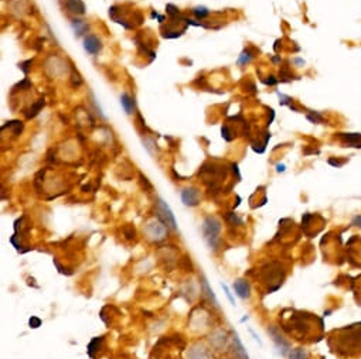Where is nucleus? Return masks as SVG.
I'll return each mask as SVG.
<instances>
[{"label": "nucleus", "instance_id": "1", "mask_svg": "<svg viewBox=\"0 0 361 359\" xmlns=\"http://www.w3.org/2000/svg\"><path fill=\"white\" fill-rule=\"evenodd\" d=\"M327 344L341 358L361 357V322L333 330L327 337Z\"/></svg>", "mask_w": 361, "mask_h": 359}, {"label": "nucleus", "instance_id": "2", "mask_svg": "<svg viewBox=\"0 0 361 359\" xmlns=\"http://www.w3.org/2000/svg\"><path fill=\"white\" fill-rule=\"evenodd\" d=\"M282 330L288 335H293L299 341H306L310 337H316L317 331H324L323 319L317 318L315 314H310L306 311H296L292 310L289 317H285L282 322ZM319 339H323L320 337H316Z\"/></svg>", "mask_w": 361, "mask_h": 359}, {"label": "nucleus", "instance_id": "3", "mask_svg": "<svg viewBox=\"0 0 361 359\" xmlns=\"http://www.w3.org/2000/svg\"><path fill=\"white\" fill-rule=\"evenodd\" d=\"M221 229H223V224L217 216L208 215L204 218L203 225H201L203 238L207 242V245L211 248V251H214V252L220 249V245H221V239H220Z\"/></svg>", "mask_w": 361, "mask_h": 359}, {"label": "nucleus", "instance_id": "4", "mask_svg": "<svg viewBox=\"0 0 361 359\" xmlns=\"http://www.w3.org/2000/svg\"><path fill=\"white\" fill-rule=\"evenodd\" d=\"M259 277L262 280V283H265L268 284V289H267V293L268 294H271V293L275 292V289H273V283H275V286L279 289L282 286V283H283V280H285V270H283V267H282L281 263H278V262H271V263H268L265 266L261 267V270H259Z\"/></svg>", "mask_w": 361, "mask_h": 359}, {"label": "nucleus", "instance_id": "5", "mask_svg": "<svg viewBox=\"0 0 361 359\" xmlns=\"http://www.w3.org/2000/svg\"><path fill=\"white\" fill-rule=\"evenodd\" d=\"M167 231H169V226L166 225L164 222H161L159 218L149 221L146 226L143 228L145 236L150 242H155V243H159L161 240L166 239L167 238Z\"/></svg>", "mask_w": 361, "mask_h": 359}, {"label": "nucleus", "instance_id": "6", "mask_svg": "<svg viewBox=\"0 0 361 359\" xmlns=\"http://www.w3.org/2000/svg\"><path fill=\"white\" fill-rule=\"evenodd\" d=\"M155 212H156V218H159L161 222H164L172 231H177V222H176L173 211H172V208L164 201L161 200V198L156 200Z\"/></svg>", "mask_w": 361, "mask_h": 359}, {"label": "nucleus", "instance_id": "7", "mask_svg": "<svg viewBox=\"0 0 361 359\" xmlns=\"http://www.w3.org/2000/svg\"><path fill=\"white\" fill-rule=\"evenodd\" d=\"M180 197H181V202L186 207H191L193 208V207L200 205L201 191L197 187H186V188L181 190Z\"/></svg>", "mask_w": 361, "mask_h": 359}, {"label": "nucleus", "instance_id": "8", "mask_svg": "<svg viewBox=\"0 0 361 359\" xmlns=\"http://www.w3.org/2000/svg\"><path fill=\"white\" fill-rule=\"evenodd\" d=\"M187 359H214V354L210 346L203 342H194L188 348Z\"/></svg>", "mask_w": 361, "mask_h": 359}, {"label": "nucleus", "instance_id": "9", "mask_svg": "<svg viewBox=\"0 0 361 359\" xmlns=\"http://www.w3.org/2000/svg\"><path fill=\"white\" fill-rule=\"evenodd\" d=\"M268 334L272 337L275 345H276V348L281 351L282 355H286V352H289L291 344H289V342H288V341L281 335V328L276 327V325H271V327L268 328Z\"/></svg>", "mask_w": 361, "mask_h": 359}, {"label": "nucleus", "instance_id": "10", "mask_svg": "<svg viewBox=\"0 0 361 359\" xmlns=\"http://www.w3.org/2000/svg\"><path fill=\"white\" fill-rule=\"evenodd\" d=\"M228 341H229V337L223 330H215L214 333L208 337L210 345L213 346L214 349H217V351H223L228 345Z\"/></svg>", "mask_w": 361, "mask_h": 359}, {"label": "nucleus", "instance_id": "11", "mask_svg": "<svg viewBox=\"0 0 361 359\" xmlns=\"http://www.w3.org/2000/svg\"><path fill=\"white\" fill-rule=\"evenodd\" d=\"M232 289L241 300H249L251 298V284L248 280L237 279L232 283Z\"/></svg>", "mask_w": 361, "mask_h": 359}, {"label": "nucleus", "instance_id": "12", "mask_svg": "<svg viewBox=\"0 0 361 359\" xmlns=\"http://www.w3.org/2000/svg\"><path fill=\"white\" fill-rule=\"evenodd\" d=\"M84 50L90 55H96L102 50V42L95 34H88L84 39Z\"/></svg>", "mask_w": 361, "mask_h": 359}, {"label": "nucleus", "instance_id": "13", "mask_svg": "<svg viewBox=\"0 0 361 359\" xmlns=\"http://www.w3.org/2000/svg\"><path fill=\"white\" fill-rule=\"evenodd\" d=\"M338 139L341 140L343 147L361 148V133H338Z\"/></svg>", "mask_w": 361, "mask_h": 359}, {"label": "nucleus", "instance_id": "14", "mask_svg": "<svg viewBox=\"0 0 361 359\" xmlns=\"http://www.w3.org/2000/svg\"><path fill=\"white\" fill-rule=\"evenodd\" d=\"M200 280H201V293L204 294V297L210 301L211 306L215 307V308H220V303H218L214 292L211 290V287H210V284H208V280L205 279V276H201Z\"/></svg>", "mask_w": 361, "mask_h": 359}, {"label": "nucleus", "instance_id": "15", "mask_svg": "<svg viewBox=\"0 0 361 359\" xmlns=\"http://www.w3.org/2000/svg\"><path fill=\"white\" fill-rule=\"evenodd\" d=\"M232 354L235 359H249L245 346L242 345L240 337L237 333H232Z\"/></svg>", "mask_w": 361, "mask_h": 359}, {"label": "nucleus", "instance_id": "16", "mask_svg": "<svg viewBox=\"0 0 361 359\" xmlns=\"http://www.w3.org/2000/svg\"><path fill=\"white\" fill-rule=\"evenodd\" d=\"M64 4L68 12L75 16H84L87 12L85 3L82 0H64Z\"/></svg>", "mask_w": 361, "mask_h": 359}, {"label": "nucleus", "instance_id": "17", "mask_svg": "<svg viewBox=\"0 0 361 359\" xmlns=\"http://www.w3.org/2000/svg\"><path fill=\"white\" fill-rule=\"evenodd\" d=\"M105 342V337H95L91 339V342L87 346V354L91 359L96 358V352H99V349L102 348Z\"/></svg>", "mask_w": 361, "mask_h": 359}, {"label": "nucleus", "instance_id": "18", "mask_svg": "<svg viewBox=\"0 0 361 359\" xmlns=\"http://www.w3.org/2000/svg\"><path fill=\"white\" fill-rule=\"evenodd\" d=\"M120 105L123 107L125 113L126 115H132L136 109V104H135V99L129 95V93H122L120 95Z\"/></svg>", "mask_w": 361, "mask_h": 359}, {"label": "nucleus", "instance_id": "19", "mask_svg": "<svg viewBox=\"0 0 361 359\" xmlns=\"http://www.w3.org/2000/svg\"><path fill=\"white\" fill-rule=\"evenodd\" d=\"M71 26H72V28H74V31H75V36H77V37H80V36H82V34H85V33L88 31V28H90V26H88L84 20H72Z\"/></svg>", "mask_w": 361, "mask_h": 359}, {"label": "nucleus", "instance_id": "20", "mask_svg": "<svg viewBox=\"0 0 361 359\" xmlns=\"http://www.w3.org/2000/svg\"><path fill=\"white\" fill-rule=\"evenodd\" d=\"M191 12H193L194 17H196L197 20H205V19L210 16V13H211L205 6H197V7H194Z\"/></svg>", "mask_w": 361, "mask_h": 359}, {"label": "nucleus", "instance_id": "21", "mask_svg": "<svg viewBox=\"0 0 361 359\" xmlns=\"http://www.w3.org/2000/svg\"><path fill=\"white\" fill-rule=\"evenodd\" d=\"M45 105V101L44 99H39L33 106L30 107V110H28V113H27V118L28 119H31V118H34V116H37L39 113H40V110L44 107Z\"/></svg>", "mask_w": 361, "mask_h": 359}, {"label": "nucleus", "instance_id": "22", "mask_svg": "<svg viewBox=\"0 0 361 359\" xmlns=\"http://www.w3.org/2000/svg\"><path fill=\"white\" fill-rule=\"evenodd\" d=\"M289 359H309V354L303 348H294L289 351Z\"/></svg>", "mask_w": 361, "mask_h": 359}, {"label": "nucleus", "instance_id": "23", "mask_svg": "<svg viewBox=\"0 0 361 359\" xmlns=\"http://www.w3.org/2000/svg\"><path fill=\"white\" fill-rule=\"evenodd\" d=\"M252 58H254V55H252V53H251L249 50H244V51L240 54L237 63H238L240 65H247V64H249V63L252 61Z\"/></svg>", "mask_w": 361, "mask_h": 359}, {"label": "nucleus", "instance_id": "24", "mask_svg": "<svg viewBox=\"0 0 361 359\" xmlns=\"http://www.w3.org/2000/svg\"><path fill=\"white\" fill-rule=\"evenodd\" d=\"M3 126H6V127H12L13 129V133L14 134H20L23 132V123L22 122H19V120H10V122H7L6 125H3Z\"/></svg>", "mask_w": 361, "mask_h": 359}, {"label": "nucleus", "instance_id": "25", "mask_svg": "<svg viewBox=\"0 0 361 359\" xmlns=\"http://www.w3.org/2000/svg\"><path fill=\"white\" fill-rule=\"evenodd\" d=\"M306 119L312 123H321L323 122V115L320 112H315V110H309L306 113Z\"/></svg>", "mask_w": 361, "mask_h": 359}, {"label": "nucleus", "instance_id": "26", "mask_svg": "<svg viewBox=\"0 0 361 359\" xmlns=\"http://www.w3.org/2000/svg\"><path fill=\"white\" fill-rule=\"evenodd\" d=\"M227 219L229 221V224H231V225H244V221H242V218H240V216H238L237 213L228 212Z\"/></svg>", "mask_w": 361, "mask_h": 359}, {"label": "nucleus", "instance_id": "27", "mask_svg": "<svg viewBox=\"0 0 361 359\" xmlns=\"http://www.w3.org/2000/svg\"><path fill=\"white\" fill-rule=\"evenodd\" d=\"M221 136H223V139L226 140V142H232L234 140V136H232V130L228 127L227 125H224L223 127H221Z\"/></svg>", "mask_w": 361, "mask_h": 359}, {"label": "nucleus", "instance_id": "28", "mask_svg": "<svg viewBox=\"0 0 361 359\" xmlns=\"http://www.w3.org/2000/svg\"><path fill=\"white\" fill-rule=\"evenodd\" d=\"M41 324H43L41 318L36 317V316H31V317L28 318V327H30V328H33V330H37V328H40Z\"/></svg>", "mask_w": 361, "mask_h": 359}, {"label": "nucleus", "instance_id": "29", "mask_svg": "<svg viewBox=\"0 0 361 359\" xmlns=\"http://www.w3.org/2000/svg\"><path fill=\"white\" fill-rule=\"evenodd\" d=\"M278 96H279V104H281L282 106H285V105H288V106H291L292 104H293V99L291 98V96H288V95H283V93H281L279 91H278Z\"/></svg>", "mask_w": 361, "mask_h": 359}, {"label": "nucleus", "instance_id": "30", "mask_svg": "<svg viewBox=\"0 0 361 359\" xmlns=\"http://www.w3.org/2000/svg\"><path fill=\"white\" fill-rule=\"evenodd\" d=\"M30 86H31V82L26 78V80H23L22 82H19L17 85H14L13 92H16V91H24V89L30 88Z\"/></svg>", "mask_w": 361, "mask_h": 359}, {"label": "nucleus", "instance_id": "31", "mask_svg": "<svg viewBox=\"0 0 361 359\" xmlns=\"http://www.w3.org/2000/svg\"><path fill=\"white\" fill-rule=\"evenodd\" d=\"M123 235H125V238L126 239H134L135 236H136V232H135V228L134 226H125L123 228Z\"/></svg>", "mask_w": 361, "mask_h": 359}, {"label": "nucleus", "instance_id": "32", "mask_svg": "<svg viewBox=\"0 0 361 359\" xmlns=\"http://www.w3.org/2000/svg\"><path fill=\"white\" fill-rule=\"evenodd\" d=\"M221 287H223V290L226 293V296L228 297V300H229V303L232 304V306H235V300H234V297H232V294L229 292V289H228L227 284H224V283H221Z\"/></svg>", "mask_w": 361, "mask_h": 359}, {"label": "nucleus", "instance_id": "33", "mask_svg": "<svg viewBox=\"0 0 361 359\" xmlns=\"http://www.w3.org/2000/svg\"><path fill=\"white\" fill-rule=\"evenodd\" d=\"M346 161H347V160H343V161H340V160H335V159L327 160V163H329L330 166H333V167H341Z\"/></svg>", "mask_w": 361, "mask_h": 359}, {"label": "nucleus", "instance_id": "34", "mask_svg": "<svg viewBox=\"0 0 361 359\" xmlns=\"http://www.w3.org/2000/svg\"><path fill=\"white\" fill-rule=\"evenodd\" d=\"M268 78H269V80H262V82H264L265 85H276V84L279 82V80H278V78H275L273 75H269Z\"/></svg>", "mask_w": 361, "mask_h": 359}, {"label": "nucleus", "instance_id": "35", "mask_svg": "<svg viewBox=\"0 0 361 359\" xmlns=\"http://www.w3.org/2000/svg\"><path fill=\"white\" fill-rule=\"evenodd\" d=\"M231 169H232V171H234V174L237 175V178H238V181H241V173H240V169H238V164H237V163H234V164H231Z\"/></svg>", "mask_w": 361, "mask_h": 359}, {"label": "nucleus", "instance_id": "36", "mask_svg": "<svg viewBox=\"0 0 361 359\" xmlns=\"http://www.w3.org/2000/svg\"><path fill=\"white\" fill-rule=\"evenodd\" d=\"M285 170H286L285 164H278V166H276V171H278V173H283Z\"/></svg>", "mask_w": 361, "mask_h": 359}, {"label": "nucleus", "instance_id": "37", "mask_svg": "<svg viewBox=\"0 0 361 359\" xmlns=\"http://www.w3.org/2000/svg\"><path fill=\"white\" fill-rule=\"evenodd\" d=\"M294 63H296L297 65H303V64H305V61H303V60H300V58H296V60H294Z\"/></svg>", "mask_w": 361, "mask_h": 359}, {"label": "nucleus", "instance_id": "38", "mask_svg": "<svg viewBox=\"0 0 361 359\" xmlns=\"http://www.w3.org/2000/svg\"><path fill=\"white\" fill-rule=\"evenodd\" d=\"M251 334L254 335V338H255V339H256V341H258V344H262V341L259 339V337H258V335H256V334H255L254 331H252V330H251Z\"/></svg>", "mask_w": 361, "mask_h": 359}, {"label": "nucleus", "instance_id": "39", "mask_svg": "<svg viewBox=\"0 0 361 359\" xmlns=\"http://www.w3.org/2000/svg\"><path fill=\"white\" fill-rule=\"evenodd\" d=\"M272 61H273V63H281V58H279V57H273Z\"/></svg>", "mask_w": 361, "mask_h": 359}]
</instances>
